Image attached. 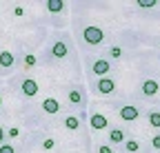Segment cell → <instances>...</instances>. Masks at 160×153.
Wrapping results in <instances>:
<instances>
[{
  "label": "cell",
  "mask_w": 160,
  "mask_h": 153,
  "mask_svg": "<svg viewBox=\"0 0 160 153\" xmlns=\"http://www.w3.org/2000/svg\"><path fill=\"white\" fill-rule=\"evenodd\" d=\"M82 36H85V40H87L89 45H100V42L105 40V31L100 29V27H96V25H89V27H85Z\"/></svg>",
  "instance_id": "6da1fadb"
},
{
  "label": "cell",
  "mask_w": 160,
  "mask_h": 153,
  "mask_svg": "<svg viewBox=\"0 0 160 153\" xmlns=\"http://www.w3.org/2000/svg\"><path fill=\"white\" fill-rule=\"evenodd\" d=\"M109 69H111V65H109V60H105V58L96 60V62H93V67H91V71H93L96 75H100V78H107Z\"/></svg>",
  "instance_id": "7a4b0ae2"
},
{
  "label": "cell",
  "mask_w": 160,
  "mask_h": 153,
  "mask_svg": "<svg viewBox=\"0 0 160 153\" xmlns=\"http://www.w3.org/2000/svg\"><path fill=\"white\" fill-rule=\"evenodd\" d=\"M20 89H22V93L27 95V98H33V95L38 93V82L33 78H25L22 84H20Z\"/></svg>",
  "instance_id": "3957f363"
},
{
  "label": "cell",
  "mask_w": 160,
  "mask_h": 153,
  "mask_svg": "<svg viewBox=\"0 0 160 153\" xmlns=\"http://www.w3.org/2000/svg\"><path fill=\"white\" fill-rule=\"evenodd\" d=\"M98 91H100V93H105V95H111V93L116 91V82H113V78H100V80H98Z\"/></svg>",
  "instance_id": "277c9868"
},
{
  "label": "cell",
  "mask_w": 160,
  "mask_h": 153,
  "mask_svg": "<svg viewBox=\"0 0 160 153\" xmlns=\"http://www.w3.org/2000/svg\"><path fill=\"white\" fill-rule=\"evenodd\" d=\"M120 118H122V120H127V122H133V120H138V118H140V111H138L136 107L127 104V107H122V109H120Z\"/></svg>",
  "instance_id": "5b68a950"
},
{
  "label": "cell",
  "mask_w": 160,
  "mask_h": 153,
  "mask_svg": "<svg viewBox=\"0 0 160 153\" xmlns=\"http://www.w3.org/2000/svg\"><path fill=\"white\" fill-rule=\"evenodd\" d=\"M67 53H69V47H67V42H53V47H51V55L53 58H58V60H62V58H67Z\"/></svg>",
  "instance_id": "8992f818"
},
{
  "label": "cell",
  "mask_w": 160,
  "mask_h": 153,
  "mask_svg": "<svg viewBox=\"0 0 160 153\" xmlns=\"http://www.w3.org/2000/svg\"><path fill=\"white\" fill-rule=\"evenodd\" d=\"M89 124H91V129L100 131V129H105L109 124V120H107V116H102V113H93V116L89 118Z\"/></svg>",
  "instance_id": "52a82bcc"
},
{
  "label": "cell",
  "mask_w": 160,
  "mask_h": 153,
  "mask_svg": "<svg viewBox=\"0 0 160 153\" xmlns=\"http://www.w3.org/2000/svg\"><path fill=\"white\" fill-rule=\"evenodd\" d=\"M156 93H158V82H156L153 78H147V80L142 82V95L151 98V95H156Z\"/></svg>",
  "instance_id": "ba28073f"
},
{
  "label": "cell",
  "mask_w": 160,
  "mask_h": 153,
  "mask_svg": "<svg viewBox=\"0 0 160 153\" xmlns=\"http://www.w3.org/2000/svg\"><path fill=\"white\" fill-rule=\"evenodd\" d=\"M42 111L45 113H58L60 111V102L56 98H47V100H42Z\"/></svg>",
  "instance_id": "9c48e42d"
},
{
  "label": "cell",
  "mask_w": 160,
  "mask_h": 153,
  "mask_svg": "<svg viewBox=\"0 0 160 153\" xmlns=\"http://www.w3.org/2000/svg\"><path fill=\"white\" fill-rule=\"evenodd\" d=\"M109 140H111L113 144H120V142L125 140V131H122V129H111V131H109Z\"/></svg>",
  "instance_id": "30bf717a"
},
{
  "label": "cell",
  "mask_w": 160,
  "mask_h": 153,
  "mask_svg": "<svg viewBox=\"0 0 160 153\" xmlns=\"http://www.w3.org/2000/svg\"><path fill=\"white\" fill-rule=\"evenodd\" d=\"M13 53L11 51H0V65H2V67H11L13 65Z\"/></svg>",
  "instance_id": "8fae6325"
},
{
  "label": "cell",
  "mask_w": 160,
  "mask_h": 153,
  "mask_svg": "<svg viewBox=\"0 0 160 153\" xmlns=\"http://www.w3.org/2000/svg\"><path fill=\"white\" fill-rule=\"evenodd\" d=\"M62 7H65V2H62V0H47V9H49L51 13L62 11Z\"/></svg>",
  "instance_id": "7c38bea8"
},
{
  "label": "cell",
  "mask_w": 160,
  "mask_h": 153,
  "mask_svg": "<svg viewBox=\"0 0 160 153\" xmlns=\"http://www.w3.org/2000/svg\"><path fill=\"white\" fill-rule=\"evenodd\" d=\"M65 127H67L69 131H78V127H80V120H78L76 116H69V118L65 120Z\"/></svg>",
  "instance_id": "4fadbf2b"
},
{
  "label": "cell",
  "mask_w": 160,
  "mask_h": 153,
  "mask_svg": "<svg viewBox=\"0 0 160 153\" xmlns=\"http://www.w3.org/2000/svg\"><path fill=\"white\" fill-rule=\"evenodd\" d=\"M149 122H151V127L160 129V113H158V111H151V113H149Z\"/></svg>",
  "instance_id": "5bb4252c"
},
{
  "label": "cell",
  "mask_w": 160,
  "mask_h": 153,
  "mask_svg": "<svg viewBox=\"0 0 160 153\" xmlns=\"http://www.w3.org/2000/svg\"><path fill=\"white\" fill-rule=\"evenodd\" d=\"M125 149H127L129 153H136V151H140V146H138V142H136V140H127V142H125Z\"/></svg>",
  "instance_id": "9a60e30c"
},
{
  "label": "cell",
  "mask_w": 160,
  "mask_h": 153,
  "mask_svg": "<svg viewBox=\"0 0 160 153\" xmlns=\"http://www.w3.org/2000/svg\"><path fill=\"white\" fill-rule=\"evenodd\" d=\"M158 2L156 0H138V7H142V9H149V7H156Z\"/></svg>",
  "instance_id": "2e32d148"
},
{
  "label": "cell",
  "mask_w": 160,
  "mask_h": 153,
  "mask_svg": "<svg viewBox=\"0 0 160 153\" xmlns=\"http://www.w3.org/2000/svg\"><path fill=\"white\" fill-rule=\"evenodd\" d=\"M69 100H71L73 104H80V100H82V95H80V91H71V93H69Z\"/></svg>",
  "instance_id": "e0dca14e"
},
{
  "label": "cell",
  "mask_w": 160,
  "mask_h": 153,
  "mask_svg": "<svg viewBox=\"0 0 160 153\" xmlns=\"http://www.w3.org/2000/svg\"><path fill=\"white\" fill-rule=\"evenodd\" d=\"M25 65H27V67H33V65H36V55H33V53H27V55H25Z\"/></svg>",
  "instance_id": "ac0fdd59"
},
{
  "label": "cell",
  "mask_w": 160,
  "mask_h": 153,
  "mask_svg": "<svg viewBox=\"0 0 160 153\" xmlns=\"http://www.w3.org/2000/svg\"><path fill=\"white\" fill-rule=\"evenodd\" d=\"M53 146H56V142H53V140H51V138H47V140H45V142H42V149H45V151H51V149H53Z\"/></svg>",
  "instance_id": "d6986e66"
},
{
  "label": "cell",
  "mask_w": 160,
  "mask_h": 153,
  "mask_svg": "<svg viewBox=\"0 0 160 153\" xmlns=\"http://www.w3.org/2000/svg\"><path fill=\"white\" fill-rule=\"evenodd\" d=\"M111 58H120V55H122V49H120V47H111Z\"/></svg>",
  "instance_id": "ffe728a7"
},
{
  "label": "cell",
  "mask_w": 160,
  "mask_h": 153,
  "mask_svg": "<svg viewBox=\"0 0 160 153\" xmlns=\"http://www.w3.org/2000/svg\"><path fill=\"white\" fill-rule=\"evenodd\" d=\"M0 153H16V149L11 144H2V146H0Z\"/></svg>",
  "instance_id": "44dd1931"
},
{
  "label": "cell",
  "mask_w": 160,
  "mask_h": 153,
  "mask_svg": "<svg viewBox=\"0 0 160 153\" xmlns=\"http://www.w3.org/2000/svg\"><path fill=\"white\" fill-rule=\"evenodd\" d=\"M151 146H153V149H160V136H153V140H151Z\"/></svg>",
  "instance_id": "7402d4cb"
},
{
  "label": "cell",
  "mask_w": 160,
  "mask_h": 153,
  "mask_svg": "<svg viewBox=\"0 0 160 153\" xmlns=\"http://www.w3.org/2000/svg\"><path fill=\"white\" fill-rule=\"evenodd\" d=\"M7 133H9V138H18V133H20V131H18L16 127H11V129H9Z\"/></svg>",
  "instance_id": "603a6c76"
},
{
  "label": "cell",
  "mask_w": 160,
  "mask_h": 153,
  "mask_svg": "<svg viewBox=\"0 0 160 153\" xmlns=\"http://www.w3.org/2000/svg\"><path fill=\"white\" fill-rule=\"evenodd\" d=\"M98 151H100V153H113V149H111V146H107V144H102Z\"/></svg>",
  "instance_id": "cb8c5ba5"
},
{
  "label": "cell",
  "mask_w": 160,
  "mask_h": 153,
  "mask_svg": "<svg viewBox=\"0 0 160 153\" xmlns=\"http://www.w3.org/2000/svg\"><path fill=\"white\" fill-rule=\"evenodd\" d=\"M22 13H25V9H22V7H16V9H13V16H18V18L22 16Z\"/></svg>",
  "instance_id": "d4e9b609"
},
{
  "label": "cell",
  "mask_w": 160,
  "mask_h": 153,
  "mask_svg": "<svg viewBox=\"0 0 160 153\" xmlns=\"http://www.w3.org/2000/svg\"><path fill=\"white\" fill-rule=\"evenodd\" d=\"M2 140H5V129L0 127V142H2Z\"/></svg>",
  "instance_id": "484cf974"
},
{
  "label": "cell",
  "mask_w": 160,
  "mask_h": 153,
  "mask_svg": "<svg viewBox=\"0 0 160 153\" xmlns=\"http://www.w3.org/2000/svg\"><path fill=\"white\" fill-rule=\"evenodd\" d=\"M0 104H2V95H0Z\"/></svg>",
  "instance_id": "4316f807"
}]
</instances>
